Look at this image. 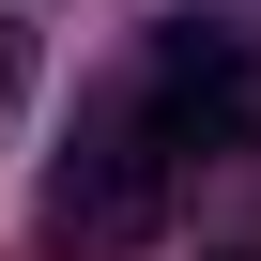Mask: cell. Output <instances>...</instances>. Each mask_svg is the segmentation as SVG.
<instances>
[{
  "label": "cell",
  "instance_id": "obj_2",
  "mask_svg": "<svg viewBox=\"0 0 261 261\" xmlns=\"http://www.w3.org/2000/svg\"><path fill=\"white\" fill-rule=\"evenodd\" d=\"M139 92H154V123L185 154H261V77H246V46L215 16H169L154 62H139Z\"/></svg>",
  "mask_w": 261,
  "mask_h": 261
},
{
  "label": "cell",
  "instance_id": "obj_1",
  "mask_svg": "<svg viewBox=\"0 0 261 261\" xmlns=\"http://www.w3.org/2000/svg\"><path fill=\"white\" fill-rule=\"evenodd\" d=\"M169 185H185V139L154 123V92L123 77V92L77 123V169H62V230H77V246H139V230L169 215Z\"/></svg>",
  "mask_w": 261,
  "mask_h": 261
}]
</instances>
